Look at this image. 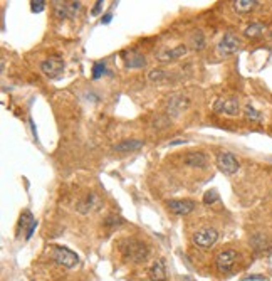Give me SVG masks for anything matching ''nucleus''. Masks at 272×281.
<instances>
[{
    "instance_id": "3",
    "label": "nucleus",
    "mask_w": 272,
    "mask_h": 281,
    "mask_svg": "<svg viewBox=\"0 0 272 281\" xmlns=\"http://www.w3.org/2000/svg\"><path fill=\"white\" fill-rule=\"evenodd\" d=\"M215 164L219 167L220 172H224L225 175H233V173L239 172L240 164L235 159V155L230 152H219L215 157Z\"/></svg>"
},
{
    "instance_id": "2",
    "label": "nucleus",
    "mask_w": 272,
    "mask_h": 281,
    "mask_svg": "<svg viewBox=\"0 0 272 281\" xmlns=\"http://www.w3.org/2000/svg\"><path fill=\"white\" fill-rule=\"evenodd\" d=\"M49 258L54 263L64 266V268H74L79 263V256L76 253H72L71 249L64 248V246H50Z\"/></svg>"
},
{
    "instance_id": "7",
    "label": "nucleus",
    "mask_w": 272,
    "mask_h": 281,
    "mask_svg": "<svg viewBox=\"0 0 272 281\" xmlns=\"http://www.w3.org/2000/svg\"><path fill=\"white\" fill-rule=\"evenodd\" d=\"M217 239H219V232L212 227H203L193 234V242L202 249L212 248V246L217 242Z\"/></svg>"
},
{
    "instance_id": "22",
    "label": "nucleus",
    "mask_w": 272,
    "mask_h": 281,
    "mask_svg": "<svg viewBox=\"0 0 272 281\" xmlns=\"http://www.w3.org/2000/svg\"><path fill=\"white\" fill-rule=\"evenodd\" d=\"M244 114H245V118L250 121H261L262 120V114L257 112L256 108H252V106H245V110H244Z\"/></svg>"
},
{
    "instance_id": "11",
    "label": "nucleus",
    "mask_w": 272,
    "mask_h": 281,
    "mask_svg": "<svg viewBox=\"0 0 272 281\" xmlns=\"http://www.w3.org/2000/svg\"><path fill=\"white\" fill-rule=\"evenodd\" d=\"M168 209L173 212V214L177 216H186L190 214L195 207H197V204L193 201H190V199H183V201H178V199H173V201H168L167 202Z\"/></svg>"
},
{
    "instance_id": "1",
    "label": "nucleus",
    "mask_w": 272,
    "mask_h": 281,
    "mask_svg": "<svg viewBox=\"0 0 272 281\" xmlns=\"http://www.w3.org/2000/svg\"><path fill=\"white\" fill-rule=\"evenodd\" d=\"M120 251L125 256V259L133 263H144L150 254V249L146 248V244L135 237H128V239L120 241Z\"/></svg>"
},
{
    "instance_id": "12",
    "label": "nucleus",
    "mask_w": 272,
    "mask_h": 281,
    "mask_svg": "<svg viewBox=\"0 0 272 281\" xmlns=\"http://www.w3.org/2000/svg\"><path fill=\"white\" fill-rule=\"evenodd\" d=\"M186 46L185 44H180V46H175V48L172 49H163L158 53V61L160 62H170V61H177V59H180L181 56H185L186 54Z\"/></svg>"
},
{
    "instance_id": "18",
    "label": "nucleus",
    "mask_w": 272,
    "mask_h": 281,
    "mask_svg": "<svg viewBox=\"0 0 272 281\" xmlns=\"http://www.w3.org/2000/svg\"><path fill=\"white\" fill-rule=\"evenodd\" d=\"M257 5H259L257 0H235V2H232L233 10L239 12V14H249Z\"/></svg>"
},
{
    "instance_id": "9",
    "label": "nucleus",
    "mask_w": 272,
    "mask_h": 281,
    "mask_svg": "<svg viewBox=\"0 0 272 281\" xmlns=\"http://www.w3.org/2000/svg\"><path fill=\"white\" fill-rule=\"evenodd\" d=\"M52 5L59 19H74L81 10V2H52Z\"/></svg>"
},
{
    "instance_id": "21",
    "label": "nucleus",
    "mask_w": 272,
    "mask_h": 281,
    "mask_svg": "<svg viewBox=\"0 0 272 281\" xmlns=\"http://www.w3.org/2000/svg\"><path fill=\"white\" fill-rule=\"evenodd\" d=\"M192 44H193V49H195V51L205 49L207 42H205V36H203L202 31H195V32H193V36H192Z\"/></svg>"
},
{
    "instance_id": "8",
    "label": "nucleus",
    "mask_w": 272,
    "mask_h": 281,
    "mask_svg": "<svg viewBox=\"0 0 272 281\" xmlns=\"http://www.w3.org/2000/svg\"><path fill=\"white\" fill-rule=\"evenodd\" d=\"M237 259H239L237 251H233V249L222 251V253L217 254V258H215L217 270H219L220 273H228V271L233 268V265L237 263Z\"/></svg>"
},
{
    "instance_id": "4",
    "label": "nucleus",
    "mask_w": 272,
    "mask_h": 281,
    "mask_svg": "<svg viewBox=\"0 0 272 281\" xmlns=\"http://www.w3.org/2000/svg\"><path fill=\"white\" fill-rule=\"evenodd\" d=\"M214 112L227 116H237L240 114V103L237 98H219L214 103Z\"/></svg>"
},
{
    "instance_id": "23",
    "label": "nucleus",
    "mask_w": 272,
    "mask_h": 281,
    "mask_svg": "<svg viewBox=\"0 0 272 281\" xmlns=\"http://www.w3.org/2000/svg\"><path fill=\"white\" fill-rule=\"evenodd\" d=\"M104 69H106L104 62H96V64L92 66V79H99L101 76L104 74Z\"/></svg>"
},
{
    "instance_id": "19",
    "label": "nucleus",
    "mask_w": 272,
    "mask_h": 281,
    "mask_svg": "<svg viewBox=\"0 0 272 281\" xmlns=\"http://www.w3.org/2000/svg\"><path fill=\"white\" fill-rule=\"evenodd\" d=\"M125 64L126 67H143L144 64H146V61H144V56H141V54H138L136 51H131L128 59H125Z\"/></svg>"
},
{
    "instance_id": "25",
    "label": "nucleus",
    "mask_w": 272,
    "mask_h": 281,
    "mask_svg": "<svg viewBox=\"0 0 272 281\" xmlns=\"http://www.w3.org/2000/svg\"><path fill=\"white\" fill-rule=\"evenodd\" d=\"M31 8H32V12H42L44 10V7H45V2L44 0H34V2H31Z\"/></svg>"
},
{
    "instance_id": "6",
    "label": "nucleus",
    "mask_w": 272,
    "mask_h": 281,
    "mask_svg": "<svg viewBox=\"0 0 272 281\" xmlns=\"http://www.w3.org/2000/svg\"><path fill=\"white\" fill-rule=\"evenodd\" d=\"M240 46H242V42H240L239 37L232 32H227L222 37V41L219 42V48H217V51H219L220 56H232V54L239 53Z\"/></svg>"
},
{
    "instance_id": "10",
    "label": "nucleus",
    "mask_w": 272,
    "mask_h": 281,
    "mask_svg": "<svg viewBox=\"0 0 272 281\" xmlns=\"http://www.w3.org/2000/svg\"><path fill=\"white\" fill-rule=\"evenodd\" d=\"M37 227V221L34 219L31 211H24L22 214H20V219H19V225H17V232H22L25 231V239H31L34 231H36Z\"/></svg>"
},
{
    "instance_id": "17",
    "label": "nucleus",
    "mask_w": 272,
    "mask_h": 281,
    "mask_svg": "<svg viewBox=\"0 0 272 281\" xmlns=\"http://www.w3.org/2000/svg\"><path fill=\"white\" fill-rule=\"evenodd\" d=\"M139 148H143V140H123L114 145V152H138Z\"/></svg>"
},
{
    "instance_id": "14",
    "label": "nucleus",
    "mask_w": 272,
    "mask_h": 281,
    "mask_svg": "<svg viewBox=\"0 0 272 281\" xmlns=\"http://www.w3.org/2000/svg\"><path fill=\"white\" fill-rule=\"evenodd\" d=\"M99 206H101L99 197H97L96 194H92V192H91V194H88L86 197H84V201H81V202H79L78 211L81 212V214H89V212L96 211Z\"/></svg>"
},
{
    "instance_id": "15",
    "label": "nucleus",
    "mask_w": 272,
    "mask_h": 281,
    "mask_svg": "<svg viewBox=\"0 0 272 281\" xmlns=\"http://www.w3.org/2000/svg\"><path fill=\"white\" fill-rule=\"evenodd\" d=\"M150 275H151V280L153 281H167V265H165V259H158L155 261V265L151 266L150 270Z\"/></svg>"
},
{
    "instance_id": "5",
    "label": "nucleus",
    "mask_w": 272,
    "mask_h": 281,
    "mask_svg": "<svg viewBox=\"0 0 272 281\" xmlns=\"http://www.w3.org/2000/svg\"><path fill=\"white\" fill-rule=\"evenodd\" d=\"M41 71L44 72V76H47L49 79H56L62 74L64 71V61L57 56H50L45 61L41 62Z\"/></svg>"
},
{
    "instance_id": "26",
    "label": "nucleus",
    "mask_w": 272,
    "mask_h": 281,
    "mask_svg": "<svg viewBox=\"0 0 272 281\" xmlns=\"http://www.w3.org/2000/svg\"><path fill=\"white\" fill-rule=\"evenodd\" d=\"M101 8H103V2H101V0H99V2H96V3H94V7H92L91 14H92V15H97V14H99Z\"/></svg>"
},
{
    "instance_id": "13",
    "label": "nucleus",
    "mask_w": 272,
    "mask_h": 281,
    "mask_svg": "<svg viewBox=\"0 0 272 281\" xmlns=\"http://www.w3.org/2000/svg\"><path fill=\"white\" fill-rule=\"evenodd\" d=\"M183 164L192 169H205L207 167V155L203 152H188L183 157Z\"/></svg>"
},
{
    "instance_id": "24",
    "label": "nucleus",
    "mask_w": 272,
    "mask_h": 281,
    "mask_svg": "<svg viewBox=\"0 0 272 281\" xmlns=\"http://www.w3.org/2000/svg\"><path fill=\"white\" fill-rule=\"evenodd\" d=\"M219 201V194H217V190H207L205 195H203V202L205 204H214Z\"/></svg>"
},
{
    "instance_id": "27",
    "label": "nucleus",
    "mask_w": 272,
    "mask_h": 281,
    "mask_svg": "<svg viewBox=\"0 0 272 281\" xmlns=\"http://www.w3.org/2000/svg\"><path fill=\"white\" fill-rule=\"evenodd\" d=\"M101 22H103V24H109V22H111V14H106V15H103V19H101Z\"/></svg>"
},
{
    "instance_id": "16",
    "label": "nucleus",
    "mask_w": 272,
    "mask_h": 281,
    "mask_svg": "<svg viewBox=\"0 0 272 281\" xmlns=\"http://www.w3.org/2000/svg\"><path fill=\"white\" fill-rule=\"evenodd\" d=\"M188 106V100L183 96H172L168 98V112L172 114H177L181 113V110H185Z\"/></svg>"
},
{
    "instance_id": "20",
    "label": "nucleus",
    "mask_w": 272,
    "mask_h": 281,
    "mask_svg": "<svg viewBox=\"0 0 272 281\" xmlns=\"http://www.w3.org/2000/svg\"><path fill=\"white\" fill-rule=\"evenodd\" d=\"M264 32H266V25H264V24H261V22H254V24H250L249 27L244 31L245 37H250V39H256V37L262 36V34H264Z\"/></svg>"
},
{
    "instance_id": "28",
    "label": "nucleus",
    "mask_w": 272,
    "mask_h": 281,
    "mask_svg": "<svg viewBox=\"0 0 272 281\" xmlns=\"http://www.w3.org/2000/svg\"><path fill=\"white\" fill-rule=\"evenodd\" d=\"M183 281H193V280L190 278V276H183Z\"/></svg>"
}]
</instances>
